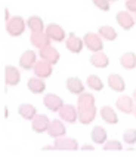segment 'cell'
Listing matches in <instances>:
<instances>
[{
  "label": "cell",
  "mask_w": 136,
  "mask_h": 157,
  "mask_svg": "<svg viewBox=\"0 0 136 157\" xmlns=\"http://www.w3.org/2000/svg\"><path fill=\"white\" fill-rule=\"evenodd\" d=\"M95 105V96L92 94L83 92L77 98V108H85V107H93Z\"/></svg>",
  "instance_id": "83f0119b"
},
{
  "label": "cell",
  "mask_w": 136,
  "mask_h": 157,
  "mask_svg": "<svg viewBox=\"0 0 136 157\" xmlns=\"http://www.w3.org/2000/svg\"><path fill=\"white\" fill-rule=\"evenodd\" d=\"M86 85H87V87H90L92 90H96V92H101L102 89H104V82H102V78L99 77V76H96V74L87 76Z\"/></svg>",
  "instance_id": "f1b7e54d"
},
{
  "label": "cell",
  "mask_w": 136,
  "mask_h": 157,
  "mask_svg": "<svg viewBox=\"0 0 136 157\" xmlns=\"http://www.w3.org/2000/svg\"><path fill=\"white\" fill-rule=\"evenodd\" d=\"M132 114L135 116V119H136V104H135V108H133V113H132Z\"/></svg>",
  "instance_id": "d590c367"
},
{
  "label": "cell",
  "mask_w": 136,
  "mask_h": 157,
  "mask_svg": "<svg viewBox=\"0 0 136 157\" xmlns=\"http://www.w3.org/2000/svg\"><path fill=\"white\" fill-rule=\"evenodd\" d=\"M115 21H117V24H119L123 30L129 31V30H132V28L135 27L136 19L133 18L132 12H129L127 9H126V10H120L119 13L115 15Z\"/></svg>",
  "instance_id": "52a82bcc"
},
{
  "label": "cell",
  "mask_w": 136,
  "mask_h": 157,
  "mask_svg": "<svg viewBox=\"0 0 136 157\" xmlns=\"http://www.w3.org/2000/svg\"><path fill=\"white\" fill-rule=\"evenodd\" d=\"M39 55H40V58H42V59L51 62L52 65L58 64L59 59H61V55H59V52H58V49H56V48H53L52 44H49V46H46V48L40 49V51H39Z\"/></svg>",
  "instance_id": "8fae6325"
},
{
  "label": "cell",
  "mask_w": 136,
  "mask_h": 157,
  "mask_svg": "<svg viewBox=\"0 0 136 157\" xmlns=\"http://www.w3.org/2000/svg\"><path fill=\"white\" fill-rule=\"evenodd\" d=\"M46 34L49 36V39H51L52 42H56V43H62V42H65L67 40V33H65V30L59 25V24H53L51 22L49 25H46Z\"/></svg>",
  "instance_id": "3957f363"
},
{
  "label": "cell",
  "mask_w": 136,
  "mask_h": 157,
  "mask_svg": "<svg viewBox=\"0 0 136 157\" xmlns=\"http://www.w3.org/2000/svg\"><path fill=\"white\" fill-rule=\"evenodd\" d=\"M104 150L105 151H121L123 150V144L119 140H108L104 144Z\"/></svg>",
  "instance_id": "4dcf8cb0"
},
{
  "label": "cell",
  "mask_w": 136,
  "mask_h": 157,
  "mask_svg": "<svg viewBox=\"0 0 136 157\" xmlns=\"http://www.w3.org/2000/svg\"><path fill=\"white\" fill-rule=\"evenodd\" d=\"M58 114H59V119H62L65 123L78 122V108L73 104H64Z\"/></svg>",
  "instance_id": "277c9868"
},
{
  "label": "cell",
  "mask_w": 136,
  "mask_h": 157,
  "mask_svg": "<svg viewBox=\"0 0 136 157\" xmlns=\"http://www.w3.org/2000/svg\"><path fill=\"white\" fill-rule=\"evenodd\" d=\"M65 46L71 53H80L85 48V40L83 37H78L76 33H70L65 40Z\"/></svg>",
  "instance_id": "8992f818"
},
{
  "label": "cell",
  "mask_w": 136,
  "mask_h": 157,
  "mask_svg": "<svg viewBox=\"0 0 136 157\" xmlns=\"http://www.w3.org/2000/svg\"><path fill=\"white\" fill-rule=\"evenodd\" d=\"M107 83H108L111 90H114V92H124L126 90V82L120 74L111 73L107 78Z\"/></svg>",
  "instance_id": "d6986e66"
},
{
  "label": "cell",
  "mask_w": 136,
  "mask_h": 157,
  "mask_svg": "<svg viewBox=\"0 0 136 157\" xmlns=\"http://www.w3.org/2000/svg\"><path fill=\"white\" fill-rule=\"evenodd\" d=\"M92 3H93L99 10H102V12H108V10H110V6H111L110 0H92Z\"/></svg>",
  "instance_id": "1f68e13d"
},
{
  "label": "cell",
  "mask_w": 136,
  "mask_h": 157,
  "mask_svg": "<svg viewBox=\"0 0 136 157\" xmlns=\"http://www.w3.org/2000/svg\"><path fill=\"white\" fill-rule=\"evenodd\" d=\"M133 99H135V101H136V87H135V89H133Z\"/></svg>",
  "instance_id": "e575fe53"
},
{
  "label": "cell",
  "mask_w": 136,
  "mask_h": 157,
  "mask_svg": "<svg viewBox=\"0 0 136 157\" xmlns=\"http://www.w3.org/2000/svg\"><path fill=\"white\" fill-rule=\"evenodd\" d=\"M120 65L124 70H133L136 68V53L135 52H126L120 56Z\"/></svg>",
  "instance_id": "d4e9b609"
},
{
  "label": "cell",
  "mask_w": 136,
  "mask_h": 157,
  "mask_svg": "<svg viewBox=\"0 0 136 157\" xmlns=\"http://www.w3.org/2000/svg\"><path fill=\"white\" fill-rule=\"evenodd\" d=\"M90 136H92L93 144H96V145H104L108 141V133L102 126H95L90 132Z\"/></svg>",
  "instance_id": "cb8c5ba5"
},
{
  "label": "cell",
  "mask_w": 136,
  "mask_h": 157,
  "mask_svg": "<svg viewBox=\"0 0 136 157\" xmlns=\"http://www.w3.org/2000/svg\"><path fill=\"white\" fill-rule=\"evenodd\" d=\"M126 9L132 13H136V0H126Z\"/></svg>",
  "instance_id": "d6a6232c"
},
{
  "label": "cell",
  "mask_w": 136,
  "mask_h": 157,
  "mask_svg": "<svg viewBox=\"0 0 136 157\" xmlns=\"http://www.w3.org/2000/svg\"><path fill=\"white\" fill-rule=\"evenodd\" d=\"M65 86H67V90L73 95H80L85 92V85L83 82L80 80L78 77H68L67 82H65Z\"/></svg>",
  "instance_id": "44dd1931"
},
{
  "label": "cell",
  "mask_w": 136,
  "mask_h": 157,
  "mask_svg": "<svg viewBox=\"0 0 136 157\" xmlns=\"http://www.w3.org/2000/svg\"><path fill=\"white\" fill-rule=\"evenodd\" d=\"M21 82V71L13 65H6L5 67V83L8 86H17Z\"/></svg>",
  "instance_id": "9a60e30c"
},
{
  "label": "cell",
  "mask_w": 136,
  "mask_h": 157,
  "mask_svg": "<svg viewBox=\"0 0 136 157\" xmlns=\"http://www.w3.org/2000/svg\"><path fill=\"white\" fill-rule=\"evenodd\" d=\"M27 87H28V90H30V92H33V94H43V92L46 90L44 78L37 77V76L28 78V82H27Z\"/></svg>",
  "instance_id": "7402d4cb"
},
{
  "label": "cell",
  "mask_w": 136,
  "mask_h": 157,
  "mask_svg": "<svg viewBox=\"0 0 136 157\" xmlns=\"http://www.w3.org/2000/svg\"><path fill=\"white\" fill-rule=\"evenodd\" d=\"M115 108L123 114H132L133 108H135V102H133V96L127 95H120L115 101Z\"/></svg>",
  "instance_id": "9c48e42d"
},
{
  "label": "cell",
  "mask_w": 136,
  "mask_h": 157,
  "mask_svg": "<svg viewBox=\"0 0 136 157\" xmlns=\"http://www.w3.org/2000/svg\"><path fill=\"white\" fill-rule=\"evenodd\" d=\"M83 40H85V46L90 51V52H99L104 51V39H102L99 33H86L83 36Z\"/></svg>",
  "instance_id": "7a4b0ae2"
},
{
  "label": "cell",
  "mask_w": 136,
  "mask_h": 157,
  "mask_svg": "<svg viewBox=\"0 0 136 157\" xmlns=\"http://www.w3.org/2000/svg\"><path fill=\"white\" fill-rule=\"evenodd\" d=\"M99 116L105 123L108 124H117L119 123V116L115 113V110L111 105H104L99 108Z\"/></svg>",
  "instance_id": "ac0fdd59"
},
{
  "label": "cell",
  "mask_w": 136,
  "mask_h": 157,
  "mask_svg": "<svg viewBox=\"0 0 136 157\" xmlns=\"http://www.w3.org/2000/svg\"><path fill=\"white\" fill-rule=\"evenodd\" d=\"M110 2H117V0H110Z\"/></svg>",
  "instance_id": "8d00e7d4"
},
{
  "label": "cell",
  "mask_w": 136,
  "mask_h": 157,
  "mask_svg": "<svg viewBox=\"0 0 136 157\" xmlns=\"http://www.w3.org/2000/svg\"><path fill=\"white\" fill-rule=\"evenodd\" d=\"M34 76H37V77H42V78H47L52 76V73H53V65H52L51 62L44 61L40 58V61H37V64L34 65Z\"/></svg>",
  "instance_id": "7c38bea8"
},
{
  "label": "cell",
  "mask_w": 136,
  "mask_h": 157,
  "mask_svg": "<svg viewBox=\"0 0 136 157\" xmlns=\"http://www.w3.org/2000/svg\"><path fill=\"white\" fill-rule=\"evenodd\" d=\"M135 19H136V13H135Z\"/></svg>",
  "instance_id": "74e56055"
},
{
  "label": "cell",
  "mask_w": 136,
  "mask_h": 157,
  "mask_svg": "<svg viewBox=\"0 0 136 157\" xmlns=\"http://www.w3.org/2000/svg\"><path fill=\"white\" fill-rule=\"evenodd\" d=\"M123 142L127 144V145H135L136 144V129L135 128L126 129V131L123 132Z\"/></svg>",
  "instance_id": "f546056e"
},
{
  "label": "cell",
  "mask_w": 136,
  "mask_h": 157,
  "mask_svg": "<svg viewBox=\"0 0 136 157\" xmlns=\"http://www.w3.org/2000/svg\"><path fill=\"white\" fill-rule=\"evenodd\" d=\"M43 104H44V107H46L49 111L58 113L61 110V107L64 105V101H62V98L58 96L56 94H46L44 98H43Z\"/></svg>",
  "instance_id": "30bf717a"
},
{
  "label": "cell",
  "mask_w": 136,
  "mask_h": 157,
  "mask_svg": "<svg viewBox=\"0 0 136 157\" xmlns=\"http://www.w3.org/2000/svg\"><path fill=\"white\" fill-rule=\"evenodd\" d=\"M27 27L30 28L31 33H36V31H44L46 30V25L43 22V19L37 15H33L27 19Z\"/></svg>",
  "instance_id": "484cf974"
},
{
  "label": "cell",
  "mask_w": 136,
  "mask_h": 157,
  "mask_svg": "<svg viewBox=\"0 0 136 157\" xmlns=\"http://www.w3.org/2000/svg\"><path fill=\"white\" fill-rule=\"evenodd\" d=\"M90 64L93 65L95 68H107L108 65H110V58H108V55L105 52H93L92 53V56H90Z\"/></svg>",
  "instance_id": "ffe728a7"
},
{
  "label": "cell",
  "mask_w": 136,
  "mask_h": 157,
  "mask_svg": "<svg viewBox=\"0 0 136 157\" xmlns=\"http://www.w3.org/2000/svg\"><path fill=\"white\" fill-rule=\"evenodd\" d=\"M55 150H70V151H74V150H78V142L74 138H68L67 135L65 136H59L55 140Z\"/></svg>",
  "instance_id": "2e32d148"
},
{
  "label": "cell",
  "mask_w": 136,
  "mask_h": 157,
  "mask_svg": "<svg viewBox=\"0 0 136 157\" xmlns=\"http://www.w3.org/2000/svg\"><path fill=\"white\" fill-rule=\"evenodd\" d=\"M98 33L101 36L104 40H108V42H114L115 39H117V31H115V28H112L111 25H102L99 27V30H98Z\"/></svg>",
  "instance_id": "4316f807"
},
{
  "label": "cell",
  "mask_w": 136,
  "mask_h": 157,
  "mask_svg": "<svg viewBox=\"0 0 136 157\" xmlns=\"http://www.w3.org/2000/svg\"><path fill=\"white\" fill-rule=\"evenodd\" d=\"M27 21L22 17H12L6 21V33L12 37H19L25 33Z\"/></svg>",
  "instance_id": "6da1fadb"
},
{
  "label": "cell",
  "mask_w": 136,
  "mask_h": 157,
  "mask_svg": "<svg viewBox=\"0 0 136 157\" xmlns=\"http://www.w3.org/2000/svg\"><path fill=\"white\" fill-rule=\"evenodd\" d=\"M49 124H51V119L46 116V114H39L31 120V129L36 133H44L49 129Z\"/></svg>",
  "instance_id": "ba28073f"
},
{
  "label": "cell",
  "mask_w": 136,
  "mask_h": 157,
  "mask_svg": "<svg viewBox=\"0 0 136 157\" xmlns=\"http://www.w3.org/2000/svg\"><path fill=\"white\" fill-rule=\"evenodd\" d=\"M37 53L34 52V51H25V52L22 53L21 56H19V67L22 68V70H33L34 65L37 64Z\"/></svg>",
  "instance_id": "5bb4252c"
},
{
  "label": "cell",
  "mask_w": 136,
  "mask_h": 157,
  "mask_svg": "<svg viewBox=\"0 0 136 157\" xmlns=\"http://www.w3.org/2000/svg\"><path fill=\"white\" fill-rule=\"evenodd\" d=\"M18 114L24 119V120H28L31 122L34 117L37 116V110L33 104H28V102H24V104H19L18 107Z\"/></svg>",
  "instance_id": "603a6c76"
},
{
  "label": "cell",
  "mask_w": 136,
  "mask_h": 157,
  "mask_svg": "<svg viewBox=\"0 0 136 157\" xmlns=\"http://www.w3.org/2000/svg\"><path fill=\"white\" fill-rule=\"evenodd\" d=\"M64 120L62 119H53L51 120V124H49V129H47V135L53 138V140H56V138H59V136H65L67 135V128H65V124H64Z\"/></svg>",
  "instance_id": "5b68a950"
},
{
  "label": "cell",
  "mask_w": 136,
  "mask_h": 157,
  "mask_svg": "<svg viewBox=\"0 0 136 157\" xmlns=\"http://www.w3.org/2000/svg\"><path fill=\"white\" fill-rule=\"evenodd\" d=\"M80 148L81 150H93V145H90V144H85V145H81Z\"/></svg>",
  "instance_id": "836d02e7"
},
{
  "label": "cell",
  "mask_w": 136,
  "mask_h": 157,
  "mask_svg": "<svg viewBox=\"0 0 136 157\" xmlns=\"http://www.w3.org/2000/svg\"><path fill=\"white\" fill-rule=\"evenodd\" d=\"M96 105L93 107H85V108H78V122L81 124H90L96 117Z\"/></svg>",
  "instance_id": "e0dca14e"
},
{
  "label": "cell",
  "mask_w": 136,
  "mask_h": 157,
  "mask_svg": "<svg viewBox=\"0 0 136 157\" xmlns=\"http://www.w3.org/2000/svg\"><path fill=\"white\" fill-rule=\"evenodd\" d=\"M30 42L33 44L36 49H43V48H46V46H49L51 44V39H49V36L46 34V31H36V33H31L30 36Z\"/></svg>",
  "instance_id": "4fadbf2b"
}]
</instances>
